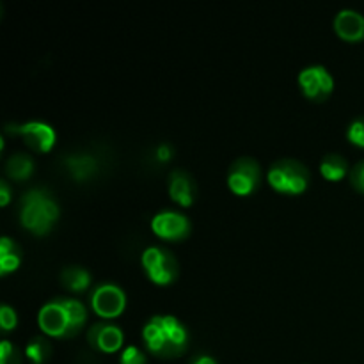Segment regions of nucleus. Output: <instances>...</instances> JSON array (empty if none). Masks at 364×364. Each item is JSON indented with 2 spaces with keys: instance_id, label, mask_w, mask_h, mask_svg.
Segmentation results:
<instances>
[{
  "instance_id": "f257e3e1",
  "label": "nucleus",
  "mask_w": 364,
  "mask_h": 364,
  "mask_svg": "<svg viewBox=\"0 0 364 364\" xmlns=\"http://www.w3.org/2000/svg\"><path fill=\"white\" fill-rule=\"evenodd\" d=\"M87 322V309L77 299L53 297L41 306L38 313V326L48 338L68 340L84 329Z\"/></svg>"
},
{
  "instance_id": "f03ea898",
  "label": "nucleus",
  "mask_w": 364,
  "mask_h": 364,
  "mask_svg": "<svg viewBox=\"0 0 364 364\" xmlns=\"http://www.w3.org/2000/svg\"><path fill=\"white\" fill-rule=\"evenodd\" d=\"M142 343L160 359L180 358L188 347V331L173 315H155L142 327Z\"/></svg>"
},
{
  "instance_id": "7ed1b4c3",
  "label": "nucleus",
  "mask_w": 364,
  "mask_h": 364,
  "mask_svg": "<svg viewBox=\"0 0 364 364\" xmlns=\"http://www.w3.org/2000/svg\"><path fill=\"white\" fill-rule=\"evenodd\" d=\"M60 210L53 196L45 188L25 192L20 203V223L36 237H45L59 220Z\"/></svg>"
},
{
  "instance_id": "20e7f679",
  "label": "nucleus",
  "mask_w": 364,
  "mask_h": 364,
  "mask_svg": "<svg viewBox=\"0 0 364 364\" xmlns=\"http://www.w3.org/2000/svg\"><path fill=\"white\" fill-rule=\"evenodd\" d=\"M269 183L276 192L284 196H299L308 191L311 173L295 159H281L269 169Z\"/></svg>"
},
{
  "instance_id": "39448f33",
  "label": "nucleus",
  "mask_w": 364,
  "mask_h": 364,
  "mask_svg": "<svg viewBox=\"0 0 364 364\" xmlns=\"http://www.w3.org/2000/svg\"><path fill=\"white\" fill-rule=\"evenodd\" d=\"M141 263L146 277L156 287H171L180 274V265L173 252L159 245L146 247L142 251Z\"/></svg>"
},
{
  "instance_id": "423d86ee",
  "label": "nucleus",
  "mask_w": 364,
  "mask_h": 364,
  "mask_svg": "<svg viewBox=\"0 0 364 364\" xmlns=\"http://www.w3.org/2000/svg\"><path fill=\"white\" fill-rule=\"evenodd\" d=\"M262 183V169L259 164L251 156H240L235 160L228 171V188L235 196L247 198Z\"/></svg>"
},
{
  "instance_id": "0eeeda50",
  "label": "nucleus",
  "mask_w": 364,
  "mask_h": 364,
  "mask_svg": "<svg viewBox=\"0 0 364 364\" xmlns=\"http://www.w3.org/2000/svg\"><path fill=\"white\" fill-rule=\"evenodd\" d=\"M299 89L309 102L322 103L329 100L334 91V78L326 66L313 64L299 73Z\"/></svg>"
},
{
  "instance_id": "6e6552de",
  "label": "nucleus",
  "mask_w": 364,
  "mask_h": 364,
  "mask_svg": "<svg viewBox=\"0 0 364 364\" xmlns=\"http://www.w3.org/2000/svg\"><path fill=\"white\" fill-rule=\"evenodd\" d=\"M91 309L103 320L119 318L127 309V294L116 283H103L91 294Z\"/></svg>"
},
{
  "instance_id": "1a4fd4ad",
  "label": "nucleus",
  "mask_w": 364,
  "mask_h": 364,
  "mask_svg": "<svg viewBox=\"0 0 364 364\" xmlns=\"http://www.w3.org/2000/svg\"><path fill=\"white\" fill-rule=\"evenodd\" d=\"M7 134L18 135L27 148L36 153H50L55 146L57 134L50 124L43 121H28L23 124H7Z\"/></svg>"
},
{
  "instance_id": "9d476101",
  "label": "nucleus",
  "mask_w": 364,
  "mask_h": 364,
  "mask_svg": "<svg viewBox=\"0 0 364 364\" xmlns=\"http://www.w3.org/2000/svg\"><path fill=\"white\" fill-rule=\"evenodd\" d=\"M151 231L155 237L166 242H183L191 235V220L176 210H164L151 219Z\"/></svg>"
},
{
  "instance_id": "9b49d317",
  "label": "nucleus",
  "mask_w": 364,
  "mask_h": 364,
  "mask_svg": "<svg viewBox=\"0 0 364 364\" xmlns=\"http://www.w3.org/2000/svg\"><path fill=\"white\" fill-rule=\"evenodd\" d=\"M87 341L96 352L102 354H116L123 348L124 345V334L117 326L109 322L95 323L91 329L87 331Z\"/></svg>"
},
{
  "instance_id": "f8f14e48",
  "label": "nucleus",
  "mask_w": 364,
  "mask_h": 364,
  "mask_svg": "<svg viewBox=\"0 0 364 364\" xmlns=\"http://www.w3.org/2000/svg\"><path fill=\"white\" fill-rule=\"evenodd\" d=\"M167 192H169L171 199L176 205L188 208V206L194 205L196 196H198V187H196L194 178L187 171L176 169L167 178Z\"/></svg>"
},
{
  "instance_id": "ddd939ff",
  "label": "nucleus",
  "mask_w": 364,
  "mask_h": 364,
  "mask_svg": "<svg viewBox=\"0 0 364 364\" xmlns=\"http://www.w3.org/2000/svg\"><path fill=\"white\" fill-rule=\"evenodd\" d=\"M334 32L345 43L364 41V16L354 9H343L334 18Z\"/></svg>"
},
{
  "instance_id": "4468645a",
  "label": "nucleus",
  "mask_w": 364,
  "mask_h": 364,
  "mask_svg": "<svg viewBox=\"0 0 364 364\" xmlns=\"http://www.w3.org/2000/svg\"><path fill=\"white\" fill-rule=\"evenodd\" d=\"M64 167H66V171L75 181H87L98 171V160L91 155H85V153H82V155H68L64 159Z\"/></svg>"
},
{
  "instance_id": "2eb2a0df",
  "label": "nucleus",
  "mask_w": 364,
  "mask_h": 364,
  "mask_svg": "<svg viewBox=\"0 0 364 364\" xmlns=\"http://www.w3.org/2000/svg\"><path fill=\"white\" fill-rule=\"evenodd\" d=\"M91 274L84 267H66L60 272V284L71 294H84L91 287Z\"/></svg>"
},
{
  "instance_id": "dca6fc26",
  "label": "nucleus",
  "mask_w": 364,
  "mask_h": 364,
  "mask_svg": "<svg viewBox=\"0 0 364 364\" xmlns=\"http://www.w3.org/2000/svg\"><path fill=\"white\" fill-rule=\"evenodd\" d=\"M21 265V252L9 237L0 238V276L16 272Z\"/></svg>"
},
{
  "instance_id": "f3484780",
  "label": "nucleus",
  "mask_w": 364,
  "mask_h": 364,
  "mask_svg": "<svg viewBox=\"0 0 364 364\" xmlns=\"http://www.w3.org/2000/svg\"><path fill=\"white\" fill-rule=\"evenodd\" d=\"M350 173L347 160L338 153H329L320 160V174L327 181H340Z\"/></svg>"
},
{
  "instance_id": "a211bd4d",
  "label": "nucleus",
  "mask_w": 364,
  "mask_h": 364,
  "mask_svg": "<svg viewBox=\"0 0 364 364\" xmlns=\"http://www.w3.org/2000/svg\"><path fill=\"white\" fill-rule=\"evenodd\" d=\"M34 173V162L28 155L16 153L6 162V174L13 181H27Z\"/></svg>"
},
{
  "instance_id": "6ab92c4d",
  "label": "nucleus",
  "mask_w": 364,
  "mask_h": 364,
  "mask_svg": "<svg viewBox=\"0 0 364 364\" xmlns=\"http://www.w3.org/2000/svg\"><path fill=\"white\" fill-rule=\"evenodd\" d=\"M52 354V347L45 338H34L25 347V355L32 364H45Z\"/></svg>"
},
{
  "instance_id": "aec40b11",
  "label": "nucleus",
  "mask_w": 364,
  "mask_h": 364,
  "mask_svg": "<svg viewBox=\"0 0 364 364\" xmlns=\"http://www.w3.org/2000/svg\"><path fill=\"white\" fill-rule=\"evenodd\" d=\"M347 141L355 148L364 149V117L352 121L347 128Z\"/></svg>"
},
{
  "instance_id": "412c9836",
  "label": "nucleus",
  "mask_w": 364,
  "mask_h": 364,
  "mask_svg": "<svg viewBox=\"0 0 364 364\" xmlns=\"http://www.w3.org/2000/svg\"><path fill=\"white\" fill-rule=\"evenodd\" d=\"M18 327V315L11 306H0V329L4 333H11Z\"/></svg>"
},
{
  "instance_id": "4be33fe9",
  "label": "nucleus",
  "mask_w": 364,
  "mask_h": 364,
  "mask_svg": "<svg viewBox=\"0 0 364 364\" xmlns=\"http://www.w3.org/2000/svg\"><path fill=\"white\" fill-rule=\"evenodd\" d=\"M119 364H146V354L135 345H128L121 350Z\"/></svg>"
},
{
  "instance_id": "5701e85b",
  "label": "nucleus",
  "mask_w": 364,
  "mask_h": 364,
  "mask_svg": "<svg viewBox=\"0 0 364 364\" xmlns=\"http://www.w3.org/2000/svg\"><path fill=\"white\" fill-rule=\"evenodd\" d=\"M0 364H20V352L9 340L0 343Z\"/></svg>"
},
{
  "instance_id": "b1692460",
  "label": "nucleus",
  "mask_w": 364,
  "mask_h": 364,
  "mask_svg": "<svg viewBox=\"0 0 364 364\" xmlns=\"http://www.w3.org/2000/svg\"><path fill=\"white\" fill-rule=\"evenodd\" d=\"M348 178H350V185L355 188L358 192L364 194V160H361L359 164H355L354 167L348 173Z\"/></svg>"
},
{
  "instance_id": "393cba45",
  "label": "nucleus",
  "mask_w": 364,
  "mask_h": 364,
  "mask_svg": "<svg viewBox=\"0 0 364 364\" xmlns=\"http://www.w3.org/2000/svg\"><path fill=\"white\" fill-rule=\"evenodd\" d=\"M173 153H174V149H173V146H169V144H166V142H164V144H160L159 148H156V160H159V162H169L171 159H173Z\"/></svg>"
},
{
  "instance_id": "a878e982",
  "label": "nucleus",
  "mask_w": 364,
  "mask_h": 364,
  "mask_svg": "<svg viewBox=\"0 0 364 364\" xmlns=\"http://www.w3.org/2000/svg\"><path fill=\"white\" fill-rule=\"evenodd\" d=\"M11 203V187L6 180H0V206H7Z\"/></svg>"
},
{
  "instance_id": "bb28decb",
  "label": "nucleus",
  "mask_w": 364,
  "mask_h": 364,
  "mask_svg": "<svg viewBox=\"0 0 364 364\" xmlns=\"http://www.w3.org/2000/svg\"><path fill=\"white\" fill-rule=\"evenodd\" d=\"M191 364H217V361L208 354H198L196 358H192Z\"/></svg>"
}]
</instances>
